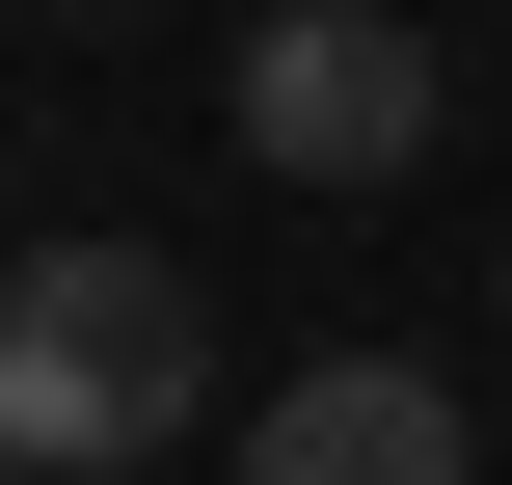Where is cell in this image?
I'll return each instance as SVG.
<instances>
[{
  "label": "cell",
  "mask_w": 512,
  "mask_h": 485,
  "mask_svg": "<svg viewBox=\"0 0 512 485\" xmlns=\"http://www.w3.org/2000/svg\"><path fill=\"white\" fill-rule=\"evenodd\" d=\"M432 108H459V81H432L405 0H270V27H243V162H270V189H405Z\"/></svg>",
  "instance_id": "obj_2"
},
{
  "label": "cell",
  "mask_w": 512,
  "mask_h": 485,
  "mask_svg": "<svg viewBox=\"0 0 512 485\" xmlns=\"http://www.w3.org/2000/svg\"><path fill=\"white\" fill-rule=\"evenodd\" d=\"M189 378H216V297H189L162 243H27V270H0V432H27L54 485L162 459Z\"/></svg>",
  "instance_id": "obj_1"
},
{
  "label": "cell",
  "mask_w": 512,
  "mask_h": 485,
  "mask_svg": "<svg viewBox=\"0 0 512 485\" xmlns=\"http://www.w3.org/2000/svg\"><path fill=\"white\" fill-rule=\"evenodd\" d=\"M0 485H54V459H27V432H0Z\"/></svg>",
  "instance_id": "obj_4"
},
{
  "label": "cell",
  "mask_w": 512,
  "mask_h": 485,
  "mask_svg": "<svg viewBox=\"0 0 512 485\" xmlns=\"http://www.w3.org/2000/svg\"><path fill=\"white\" fill-rule=\"evenodd\" d=\"M216 485H486V459H459V378L324 351V378H270V405H243V459H216Z\"/></svg>",
  "instance_id": "obj_3"
}]
</instances>
